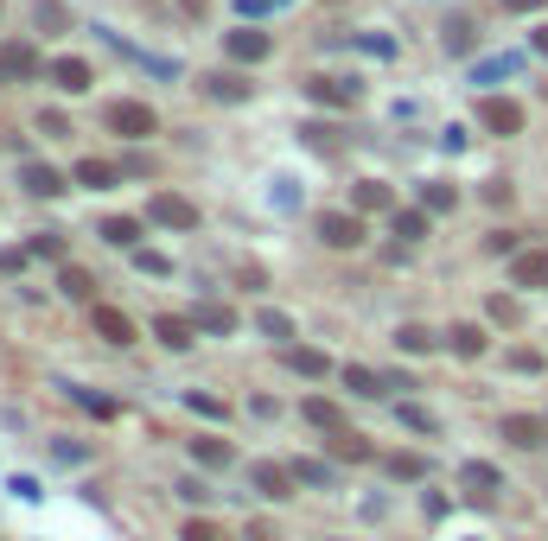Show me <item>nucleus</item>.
<instances>
[{
    "mask_svg": "<svg viewBox=\"0 0 548 541\" xmlns=\"http://www.w3.org/2000/svg\"><path fill=\"white\" fill-rule=\"evenodd\" d=\"M421 211H427V217L459 211V191H453V185H421Z\"/></svg>",
    "mask_w": 548,
    "mask_h": 541,
    "instance_id": "obj_27",
    "label": "nucleus"
},
{
    "mask_svg": "<svg viewBox=\"0 0 548 541\" xmlns=\"http://www.w3.org/2000/svg\"><path fill=\"white\" fill-rule=\"evenodd\" d=\"M389 230H396L402 242H421L427 236V211H396V217H389Z\"/></svg>",
    "mask_w": 548,
    "mask_h": 541,
    "instance_id": "obj_29",
    "label": "nucleus"
},
{
    "mask_svg": "<svg viewBox=\"0 0 548 541\" xmlns=\"http://www.w3.org/2000/svg\"><path fill=\"white\" fill-rule=\"evenodd\" d=\"M447 51H472V20H447Z\"/></svg>",
    "mask_w": 548,
    "mask_h": 541,
    "instance_id": "obj_42",
    "label": "nucleus"
},
{
    "mask_svg": "<svg viewBox=\"0 0 548 541\" xmlns=\"http://www.w3.org/2000/svg\"><path fill=\"white\" fill-rule=\"evenodd\" d=\"M51 459H58V465H83V459H90V446H77V440H58V446H51Z\"/></svg>",
    "mask_w": 548,
    "mask_h": 541,
    "instance_id": "obj_44",
    "label": "nucleus"
},
{
    "mask_svg": "<svg viewBox=\"0 0 548 541\" xmlns=\"http://www.w3.org/2000/svg\"><path fill=\"white\" fill-rule=\"evenodd\" d=\"M109 128L122 134V141H147V134L160 128V115H153L147 102H115V109H109Z\"/></svg>",
    "mask_w": 548,
    "mask_h": 541,
    "instance_id": "obj_2",
    "label": "nucleus"
},
{
    "mask_svg": "<svg viewBox=\"0 0 548 541\" xmlns=\"http://www.w3.org/2000/svg\"><path fill=\"white\" fill-rule=\"evenodd\" d=\"M345 389H351V395H376V370H364V363H345Z\"/></svg>",
    "mask_w": 548,
    "mask_h": 541,
    "instance_id": "obj_38",
    "label": "nucleus"
},
{
    "mask_svg": "<svg viewBox=\"0 0 548 541\" xmlns=\"http://www.w3.org/2000/svg\"><path fill=\"white\" fill-rule=\"evenodd\" d=\"M396 414H402V427H408V433H427V440H434V414H427L421 401H402Z\"/></svg>",
    "mask_w": 548,
    "mask_h": 541,
    "instance_id": "obj_33",
    "label": "nucleus"
},
{
    "mask_svg": "<svg viewBox=\"0 0 548 541\" xmlns=\"http://www.w3.org/2000/svg\"><path fill=\"white\" fill-rule=\"evenodd\" d=\"M32 20H39L45 32H64V26H71V13H64L58 0H39V7H32Z\"/></svg>",
    "mask_w": 548,
    "mask_h": 541,
    "instance_id": "obj_35",
    "label": "nucleus"
},
{
    "mask_svg": "<svg viewBox=\"0 0 548 541\" xmlns=\"http://www.w3.org/2000/svg\"><path fill=\"white\" fill-rule=\"evenodd\" d=\"M498 7H504V13H536L542 0H498Z\"/></svg>",
    "mask_w": 548,
    "mask_h": 541,
    "instance_id": "obj_52",
    "label": "nucleus"
},
{
    "mask_svg": "<svg viewBox=\"0 0 548 541\" xmlns=\"http://www.w3.org/2000/svg\"><path fill=\"white\" fill-rule=\"evenodd\" d=\"M523 102H510V96H478V128L485 134H523Z\"/></svg>",
    "mask_w": 548,
    "mask_h": 541,
    "instance_id": "obj_1",
    "label": "nucleus"
},
{
    "mask_svg": "<svg viewBox=\"0 0 548 541\" xmlns=\"http://www.w3.org/2000/svg\"><path fill=\"white\" fill-rule=\"evenodd\" d=\"M529 45H536V51H542V58H548V20H542L536 32H529Z\"/></svg>",
    "mask_w": 548,
    "mask_h": 541,
    "instance_id": "obj_53",
    "label": "nucleus"
},
{
    "mask_svg": "<svg viewBox=\"0 0 548 541\" xmlns=\"http://www.w3.org/2000/svg\"><path fill=\"white\" fill-rule=\"evenodd\" d=\"M396 344H402L408 357H427V351H434L440 338H434V331H427V325H402V331H396Z\"/></svg>",
    "mask_w": 548,
    "mask_h": 541,
    "instance_id": "obj_28",
    "label": "nucleus"
},
{
    "mask_svg": "<svg viewBox=\"0 0 548 541\" xmlns=\"http://www.w3.org/2000/svg\"><path fill=\"white\" fill-rule=\"evenodd\" d=\"M517 51H498V58H485V64H478V71H472V83H491V77H510V71H517Z\"/></svg>",
    "mask_w": 548,
    "mask_h": 541,
    "instance_id": "obj_30",
    "label": "nucleus"
},
{
    "mask_svg": "<svg viewBox=\"0 0 548 541\" xmlns=\"http://www.w3.org/2000/svg\"><path fill=\"white\" fill-rule=\"evenodd\" d=\"M192 325H198V331H211V338H230V331H236V312H230V306H198V312H192Z\"/></svg>",
    "mask_w": 548,
    "mask_h": 541,
    "instance_id": "obj_22",
    "label": "nucleus"
},
{
    "mask_svg": "<svg viewBox=\"0 0 548 541\" xmlns=\"http://www.w3.org/2000/svg\"><path fill=\"white\" fill-rule=\"evenodd\" d=\"M510 370H529V376H542V357H536V351H510Z\"/></svg>",
    "mask_w": 548,
    "mask_h": 541,
    "instance_id": "obj_47",
    "label": "nucleus"
},
{
    "mask_svg": "<svg viewBox=\"0 0 548 541\" xmlns=\"http://www.w3.org/2000/svg\"><path fill=\"white\" fill-rule=\"evenodd\" d=\"M179 13H185V20H204V13H211V0H179Z\"/></svg>",
    "mask_w": 548,
    "mask_h": 541,
    "instance_id": "obj_51",
    "label": "nucleus"
},
{
    "mask_svg": "<svg viewBox=\"0 0 548 541\" xmlns=\"http://www.w3.org/2000/svg\"><path fill=\"white\" fill-rule=\"evenodd\" d=\"M459 484H466L472 497H485V491H498V484H504V471H498V465H485V459H472L466 471H459Z\"/></svg>",
    "mask_w": 548,
    "mask_h": 541,
    "instance_id": "obj_19",
    "label": "nucleus"
},
{
    "mask_svg": "<svg viewBox=\"0 0 548 541\" xmlns=\"http://www.w3.org/2000/svg\"><path fill=\"white\" fill-rule=\"evenodd\" d=\"M32 249L51 255V261H64V236H32Z\"/></svg>",
    "mask_w": 548,
    "mask_h": 541,
    "instance_id": "obj_48",
    "label": "nucleus"
},
{
    "mask_svg": "<svg viewBox=\"0 0 548 541\" xmlns=\"http://www.w3.org/2000/svg\"><path fill=\"white\" fill-rule=\"evenodd\" d=\"M58 287H64V300H90V274H83V268H71V261L58 268Z\"/></svg>",
    "mask_w": 548,
    "mask_h": 541,
    "instance_id": "obj_31",
    "label": "nucleus"
},
{
    "mask_svg": "<svg viewBox=\"0 0 548 541\" xmlns=\"http://www.w3.org/2000/svg\"><path fill=\"white\" fill-rule=\"evenodd\" d=\"M249 484H255V497H287L294 491V465H274V459H262V465H249Z\"/></svg>",
    "mask_w": 548,
    "mask_h": 541,
    "instance_id": "obj_6",
    "label": "nucleus"
},
{
    "mask_svg": "<svg viewBox=\"0 0 548 541\" xmlns=\"http://www.w3.org/2000/svg\"><path fill=\"white\" fill-rule=\"evenodd\" d=\"M39 134H58V141H64V134H71V121H64L58 109H45V115H39Z\"/></svg>",
    "mask_w": 548,
    "mask_h": 541,
    "instance_id": "obj_46",
    "label": "nucleus"
},
{
    "mask_svg": "<svg viewBox=\"0 0 548 541\" xmlns=\"http://www.w3.org/2000/svg\"><path fill=\"white\" fill-rule=\"evenodd\" d=\"M300 134H306V147H313V153H332V147H338V141H332V128H319V121H306Z\"/></svg>",
    "mask_w": 548,
    "mask_h": 541,
    "instance_id": "obj_43",
    "label": "nucleus"
},
{
    "mask_svg": "<svg viewBox=\"0 0 548 541\" xmlns=\"http://www.w3.org/2000/svg\"><path fill=\"white\" fill-rule=\"evenodd\" d=\"M319 236H325V249H357L364 242V211H325Z\"/></svg>",
    "mask_w": 548,
    "mask_h": 541,
    "instance_id": "obj_3",
    "label": "nucleus"
},
{
    "mask_svg": "<svg viewBox=\"0 0 548 541\" xmlns=\"http://www.w3.org/2000/svg\"><path fill=\"white\" fill-rule=\"evenodd\" d=\"M64 395H71L83 414H96V421H115V414H122V408H115L109 395H96V389H77V382H71V389H64Z\"/></svg>",
    "mask_w": 548,
    "mask_h": 541,
    "instance_id": "obj_25",
    "label": "nucleus"
},
{
    "mask_svg": "<svg viewBox=\"0 0 548 541\" xmlns=\"http://www.w3.org/2000/svg\"><path fill=\"white\" fill-rule=\"evenodd\" d=\"M485 312H491L498 325H517V319H523V306L510 300V293H491V300H485Z\"/></svg>",
    "mask_w": 548,
    "mask_h": 541,
    "instance_id": "obj_37",
    "label": "nucleus"
},
{
    "mask_svg": "<svg viewBox=\"0 0 548 541\" xmlns=\"http://www.w3.org/2000/svg\"><path fill=\"white\" fill-rule=\"evenodd\" d=\"M90 325H96L109 344H134V319H128L122 306H90Z\"/></svg>",
    "mask_w": 548,
    "mask_h": 541,
    "instance_id": "obj_11",
    "label": "nucleus"
},
{
    "mask_svg": "<svg viewBox=\"0 0 548 541\" xmlns=\"http://www.w3.org/2000/svg\"><path fill=\"white\" fill-rule=\"evenodd\" d=\"M510 281L517 287H548V249H517V261H510Z\"/></svg>",
    "mask_w": 548,
    "mask_h": 541,
    "instance_id": "obj_9",
    "label": "nucleus"
},
{
    "mask_svg": "<svg viewBox=\"0 0 548 541\" xmlns=\"http://www.w3.org/2000/svg\"><path fill=\"white\" fill-rule=\"evenodd\" d=\"M45 77L58 83V90H71V96L90 90V64H83V58H51V71H45Z\"/></svg>",
    "mask_w": 548,
    "mask_h": 541,
    "instance_id": "obj_12",
    "label": "nucleus"
},
{
    "mask_svg": "<svg viewBox=\"0 0 548 541\" xmlns=\"http://www.w3.org/2000/svg\"><path fill=\"white\" fill-rule=\"evenodd\" d=\"M134 268H141V274H153V281H166V274H173V261H166L160 249H134Z\"/></svg>",
    "mask_w": 548,
    "mask_h": 541,
    "instance_id": "obj_36",
    "label": "nucleus"
},
{
    "mask_svg": "<svg viewBox=\"0 0 548 541\" xmlns=\"http://www.w3.org/2000/svg\"><path fill=\"white\" fill-rule=\"evenodd\" d=\"M306 421H313L319 433H345V414H338V401H325V395L306 401Z\"/></svg>",
    "mask_w": 548,
    "mask_h": 541,
    "instance_id": "obj_24",
    "label": "nucleus"
},
{
    "mask_svg": "<svg viewBox=\"0 0 548 541\" xmlns=\"http://www.w3.org/2000/svg\"><path fill=\"white\" fill-rule=\"evenodd\" d=\"M96 230H102V242H115V249H134V242H141V217H102Z\"/></svg>",
    "mask_w": 548,
    "mask_h": 541,
    "instance_id": "obj_20",
    "label": "nucleus"
},
{
    "mask_svg": "<svg viewBox=\"0 0 548 541\" xmlns=\"http://www.w3.org/2000/svg\"><path fill=\"white\" fill-rule=\"evenodd\" d=\"M26 268V249H0V274H20Z\"/></svg>",
    "mask_w": 548,
    "mask_h": 541,
    "instance_id": "obj_50",
    "label": "nucleus"
},
{
    "mask_svg": "<svg viewBox=\"0 0 548 541\" xmlns=\"http://www.w3.org/2000/svg\"><path fill=\"white\" fill-rule=\"evenodd\" d=\"M224 51L236 64H262L268 51H274V32H262V26H236V32H224Z\"/></svg>",
    "mask_w": 548,
    "mask_h": 541,
    "instance_id": "obj_4",
    "label": "nucleus"
},
{
    "mask_svg": "<svg viewBox=\"0 0 548 541\" xmlns=\"http://www.w3.org/2000/svg\"><path fill=\"white\" fill-rule=\"evenodd\" d=\"M192 319H173V312H160V319H153V338L166 344V351H192Z\"/></svg>",
    "mask_w": 548,
    "mask_h": 541,
    "instance_id": "obj_15",
    "label": "nucleus"
},
{
    "mask_svg": "<svg viewBox=\"0 0 548 541\" xmlns=\"http://www.w3.org/2000/svg\"><path fill=\"white\" fill-rule=\"evenodd\" d=\"M332 446H338V459H351V465H357V459H376V452H370V440H364V433H351V427L338 433Z\"/></svg>",
    "mask_w": 548,
    "mask_h": 541,
    "instance_id": "obj_34",
    "label": "nucleus"
},
{
    "mask_svg": "<svg viewBox=\"0 0 548 541\" xmlns=\"http://www.w3.org/2000/svg\"><path fill=\"white\" fill-rule=\"evenodd\" d=\"M364 51H376V58H396V39H383V32H370Z\"/></svg>",
    "mask_w": 548,
    "mask_h": 541,
    "instance_id": "obj_49",
    "label": "nucleus"
},
{
    "mask_svg": "<svg viewBox=\"0 0 548 541\" xmlns=\"http://www.w3.org/2000/svg\"><path fill=\"white\" fill-rule=\"evenodd\" d=\"M179 541H230V535L217 529V522H204V516H192V522H185V529H179Z\"/></svg>",
    "mask_w": 548,
    "mask_h": 541,
    "instance_id": "obj_39",
    "label": "nucleus"
},
{
    "mask_svg": "<svg viewBox=\"0 0 548 541\" xmlns=\"http://www.w3.org/2000/svg\"><path fill=\"white\" fill-rule=\"evenodd\" d=\"M306 96H313L319 109H357V83H345V77H313Z\"/></svg>",
    "mask_w": 548,
    "mask_h": 541,
    "instance_id": "obj_7",
    "label": "nucleus"
},
{
    "mask_svg": "<svg viewBox=\"0 0 548 541\" xmlns=\"http://www.w3.org/2000/svg\"><path fill=\"white\" fill-rule=\"evenodd\" d=\"M173 491H179L185 503H211V484H204V478H179Z\"/></svg>",
    "mask_w": 548,
    "mask_h": 541,
    "instance_id": "obj_45",
    "label": "nucleus"
},
{
    "mask_svg": "<svg viewBox=\"0 0 548 541\" xmlns=\"http://www.w3.org/2000/svg\"><path fill=\"white\" fill-rule=\"evenodd\" d=\"M447 351H453V357H466V363H472V357H485V331H478V325H453V331H447Z\"/></svg>",
    "mask_w": 548,
    "mask_h": 541,
    "instance_id": "obj_21",
    "label": "nucleus"
},
{
    "mask_svg": "<svg viewBox=\"0 0 548 541\" xmlns=\"http://www.w3.org/2000/svg\"><path fill=\"white\" fill-rule=\"evenodd\" d=\"M504 440L523 446V452H536L548 440V421H536V414H504Z\"/></svg>",
    "mask_w": 548,
    "mask_h": 541,
    "instance_id": "obj_10",
    "label": "nucleus"
},
{
    "mask_svg": "<svg viewBox=\"0 0 548 541\" xmlns=\"http://www.w3.org/2000/svg\"><path fill=\"white\" fill-rule=\"evenodd\" d=\"M294 478H300V484H313V491H332L338 471L325 465V459H294Z\"/></svg>",
    "mask_w": 548,
    "mask_h": 541,
    "instance_id": "obj_26",
    "label": "nucleus"
},
{
    "mask_svg": "<svg viewBox=\"0 0 548 541\" xmlns=\"http://www.w3.org/2000/svg\"><path fill=\"white\" fill-rule=\"evenodd\" d=\"M351 211H364V217L370 211H389V185L383 179H357L351 185Z\"/></svg>",
    "mask_w": 548,
    "mask_h": 541,
    "instance_id": "obj_18",
    "label": "nucleus"
},
{
    "mask_svg": "<svg viewBox=\"0 0 548 541\" xmlns=\"http://www.w3.org/2000/svg\"><path fill=\"white\" fill-rule=\"evenodd\" d=\"M71 179H77L83 191H109V185H122V166H109V160H77Z\"/></svg>",
    "mask_w": 548,
    "mask_h": 541,
    "instance_id": "obj_14",
    "label": "nucleus"
},
{
    "mask_svg": "<svg viewBox=\"0 0 548 541\" xmlns=\"http://www.w3.org/2000/svg\"><path fill=\"white\" fill-rule=\"evenodd\" d=\"M383 471L396 484H421L427 478V459H421V452H383Z\"/></svg>",
    "mask_w": 548,
    "mask_h": 541,
    "instance_id": "obj_16",
    "label": "nucleus"
},
{
    "mask_svg": "<svg viewBox=\"0 0 548 541\" xmlns=\"http://www.w3.org/2000/svg\"><path fill=\"white\" fill-rule=\"evenodd\" d=\"M20 185L32 191V198H58V191H64V172H51V166H39V160H26V166H20Z\"/></svg>",
    "mask_w": 548,
    "mask_h": 541,
    "instance_id": "obj_13",
    "label": "nucleus"
},
{
    "mask_svg": "<svg viewBox=\"0 0 548 541\" xmlns=\"http://www.w3.org/2000/svg\"><path fill=\"white\" fill-rule=\"evenodd\" d=\"M185 408H192V414H204V421H230V408H224L217 395H204V389H192V395H185Z\"/></svg>",
    "mask_w": 548,
    "mask_h": 541,
    "instance_id": "obj_32",
    "label": "nucleus"
},
{
    "mask_svg": "<svg viewBox=\"0 0 548 541\" xmlns=\"http://www.w3.org/2000/svg\"><path fill=\"white\" fill-rule=\"evenodd\" d=\"M255 325H262L268 338H294V319H287V312H274V306H268V312H262V319H255Z\"/></svg>",
    "mask_w": 548,
    "mask_h": 541,
    "instance_id": "obj_41",
    "label": "nucleus"
},
{
    "mask_svg": "<svg viewBox=\"0 0 548 541\" xmlns=\"http://www.w3.org/2000/svg\"><path fill=\"white\" fill-rule=\"evenodd\" d=\"M0 71H7V77H39V71H51V64H39L32 45H7V51H0Z\"/></svg>",
    "mask_w": 548,
    "mask_h": 541,
    "instance_id": "obj_17",
    "label": "nucleus"
},
{
    "mask_svg": "<svg viewBox=\"0 0 548 541\" xmlns=\"http://www.w3.org/2000/svg\"><path fill=\"white\" fill-rule=\"evenodd\" d=\"M211 96H217V102H243L249 83H243V77H211Z\"/></svg>",
    "mask_w": 548,
    "mask_h": 541,
    "instance_id": "obj_40",
    "label": "nucleus"
},
{
    "mask_svg": "<svg viewBox=\"0 0 548 541\" xmlns=\"http://www.w3.org/2000/svg\"><path fill=\"white\" fill-rule=\"evenodd\" d=\"M147 217L160 223V230H198V204H185V198H173V191H160V198L147 204Z\"/></svg>",
    "mask_w": 548,
    "mask_h": 541,
    "instance_id": "obj_5",
    "label": "nucleus"
},
{
    "mask_svg": "<svg viewBox=\"0 0 548 541\" xmlns=\"http://www.w3.org/2000/svg\"><path fill=\"white\" fill-rule=\"evenodd\" d=\"M287 370H294V376L325 382V376H332V357H325V351H287Z\"/></svg>",
    "mask_w": 548,
    "mask_h": 541,
    "instance_id": "obj_23",
    "label": "nucleus"
},
{
    "mask_svg": "<svg viewBox=\"0 0 548 541\" xmlns=\"http://www.w3.org/2000/svg\"><path fill=\"white\" fill-rule=\"evenodd\" d=\"M192 459H198L204 471H230V465H236V446L224 440V433H198V440H192Z\"/></svg>",
    "mask_w": 548,
    "mask_h": 541,
    "instance_id": "obj_8",
    "label": "nucleus"
}]
</instances>
